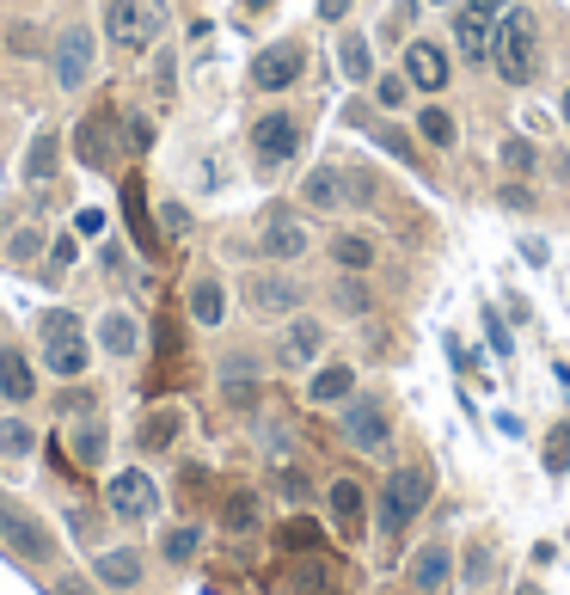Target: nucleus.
<instances>
[{
  "mask_svg": "<svg viewBox=\"0 0 570 595\" xmlns=\"http://www.w3.org/2000/svg\"><path fill=\"white\" fill-rule=\"evenodd\" d=\"M491 68L503 74V86H527L539 74V19L534 7H509L497 19V44H491Z\"/></svg>",
  "mask_w": 570,
  "mask_h": 595,
  "instance_id": "f257e3e1",
  "label": "nucleus"
},
{
  "mask_svg": "<svg viewBox=\"0 0 570 595\" xmlns=\"http://www.w3.org/2000/svg\"><path fill=\"white\" fill-rule=\"evenodd\" d=\"M430 503V472L423 467H399L393 479L381 486V503H374V522H381V540L386 547H399L405 528L417 522V510Z\"/></svg>",
  "mask_w": 570,
  "mask_h": 595,
  "instance_id": "f03ea898",
  "label": "nucleus"
},
{
  "mask_svg": "<svg viewBox=\"0 0 570 595\" xmlns=\"http://www.w3.org/2000/svg\"><path fill=\"white\" fill-rule=\"evenodd\" d=\"M166 0H110L105 7V37L117 49H154L166 37Z\"/></svg>",
  "mask_w": 570,
  "mask_h": 595,
  "instance_id": "7ed1b4c3",
  "label": "nucleus"
},
{
  "mask_svg": "<svg viewBox=\"0 0 570 595\" xmlns=\"http://www.w3.org/2000/svg\"><path fill=\"white\" fill-rule=\"evenodd\" d=\"M0 547H13L25 564H49L56 552H62L56 547V534H49V522L32 516V510H25L19 498H7V491H0Z\"/></svg>",
  "mask_w": 570,
  "mask_h": 595,
  "instance_id": "20e7f679",
  "label": "nucleus"
},
{
  "mask_svg": "<svg viewBox=\"0 0 570 595\" xmlns=\"http://www.w3.org/2000/svg\"><path fill=\"white\" fill-rule=\"evenodd\" d=\"M344 442H350L356 455H386V442H393V411H386L381 393L344 399Z\"/></svg>",
  "mask_w": 570,
  "mask_h": 595,
  "instance_id": "39448f33",
  "label": "nucleus"
},
{
  "mask_svg": "<svg viewBox=\"0 0 570 595\" xmlns=\"http://www.w3.org/2000/svg\"><path fill=\"white\" fill-rule=\"evenodd\" d=\"M44 362L49 375H86V362H93V350H86V338H80V319L68 314V307H56V314H44Z\"/></svg>",
  "mask_w": 570,
  "mask_h": 595,
  "instance_id": "423d86ee",
  "label": "nucleus"
},
{
  "mask_svg": "<svg viewBox=\"0 0 570 595\" xmlns=\"http://www.w3.org/2000/svg\"><path fill=\"white\" fill-rule=\"evenodd\" d=\"M301 74H307V44H301V37H282V44L258 49V56H252V68H246L252 93H289Z\"/></svg>",
  "mask_w": 570,
  "mask_h": 595,
  "instance_id": "0eeeda50",
  "label": "nucleus"
},
{
  "mask_svg": "<svg viewBox=\"0 0 570 595\" xmlns=\"http://www.w3.org/2000/svg\"><path fill=\"white\" fill-rule=\"evenodd\" d=\"M252 154H258L264 173H277L301 154V117L294 110H264L258 124H252Z\"/></svg>",
  "mask_w": 570,
  "mask_h": 595,
  "instance_id": "6e6552de",
  "label": "nucleus"
},
{
  "mask_svg": "<svg viewBox=\"0 0 570 595\" xmlns=\"http://www.w3.org/2000/svg\"><path fill=\"white\" fill-rule=\"evenodd\" d=\"M399 56H405L399 74L411 80V93H442L447 80H454V56H447L435 37H405Z\"/></svg>",
  "mask_w": 570,
  "mask_h": 595,
  "instance_id": "1a4fd4ad",
  "label": "nucleus"
},
{
  "mask_svg": "<svg viewBox=\"0 0 570 595\" xmlns=\"http://www.w3.org/2000/svg\"><path fill=\"white\" fill-rule=\"evenodd\" d=\"M93 49H98V37H93V25H68L62 37H56V86L62 93H80L86 80H93Z\"/></svg>",
  "mask_w": 570,
  "mask_h": 595,
  "instance_id": "9d476101",
  "label": "nucleus"
},
{
  "mask_svg": "<svg viewBox=\"0 0 570 595\" xmlns=\"http://www.w3.org/2000/svg\"><path fill=\"white\" fill-rule=\"evenodd\" d=\"M307 221L294 215V209H270L258 228V252L270 258V265H294V258H307Z\"/></svg>",
  "mask_w": 570,
  "mask_h": 595,
  "instance_id": "9b49d317",
  "label": "nucleus"
},
{
  "mask_svg": "<svg viewBox=\"0 0 570 595\" xmlns=\"http://www.w3.org/2000/svg\"><path fill=\"white\" fill-rule=\"evenodd\" d=\"M74 154H80V166H93V173H105L110 160L124 154V148H117V110H86V117H80Z\"/></svg>",
  "mask_w": 570,
  "mask_h": 595,
  "instance_id": "f8f14e48",
  "label": "nucleus"
},
{
  "mask_svg": "<svg viewBox=\"0 0 570 595\" xmlns=\"http://www.w3.org/2000/svg\"><path fill=\"white\" fill-rule=\"evenodd\" d=\"M105 498H110V516H124V522H148V516L160 510V486H154V479H148L141 467L117 472Z\"/></svg>",
  "mask_w": 570,
  "mask_h": 595,
  "instance_id": "ddd939ff",
  "label": "nucleus"
},
{
  "mask_svg": "<svg viewBox=\"0 0 570 595\" xmlns=\"http://www.w3.org/2000/svg\"><path fill=\"white\" fill-rule=\"evenodd\" d=\"M246 301H252V314H264V319H289L301 307V282L282 277V270H258V277H246Z\"/></svg>",
  "mask_w": 570,
  "mask_h": 595,
  "instance_id": "4468645a",
  "label": "nucleus"
},
{
  "mask_svg": "<svg viewBox=\"0 0 570 595\" xmlns=\"http://www.w3.org/2000/svg\"><path fill=\"white\" fill-rule=\"evenodd\" d=\"M411 595H442L447 583H454V547L447 540H423V547L411 552Z\"/></svg>",
  "mask_w": 570,
  "mask_h": 595,
  "instance_id": "2eb2a0df",
  "label": "nucleus"
},
{
  "mask_svg": "<svg viewBox=\"0 0 570 595\" xmlns=\"http://www.w3.org/2000/svg\"><path fill=\"white\" fill-rule=\"evenodd\" d=\"M319 350H325V326L313 314H294L289 331H282V345H277V362L282 369H313Z\"/></svg>",
  "mask_w": 570,
  "mask_h": 595,
  "instance_id": "dca6fc26",
  "label": "nucleus"
},
{
  "mask_svg": "<svg viewBox=\"0 0 570 595\" xmlns=\"http://www.w3.org/2000/svg\"><path fill=\"white\" fill-rule=\"evenodd\" d=\"M301 209H313V215H338V209H350L344 166H313V173L301 178Z\"/></svg>",
  "mask_w": 570,
  "mask_h": 595,
  "instance_id": "f3484780",
  "label": "nucleus"
},
{
  "mask_svg": "<svg viewBox=\"0 0 570 595\" xmlns=\"http://www.w3.org/2000/svg\"><path fill=\"white\" fill-rule=\"evenodd\" d=\"M491 44H497V19H485V13H466V7H454V49L466 56V68L491 62Z\"/></svg>",
  "mask_w": 570,
  "mask_h": 595,
  "instance_id": "a211bd4d",
  "label": "nucleus"
},
{
  "mask_svg": "<svg viewBox=\"0 0 570 595\" xmlns=\"http://www.w3.org/2000/svg\"><path fill=\"white\" fill-rule=\"evenodd\" d=\"M325 503H331V522H338L344 540H362V522H369V491L356 486V479H331Z\"/></svg>",
  "mask_w": 570,
  "mask_h": 595,
  "instance_id": "6ab92c4d",
  "label": "nucleus"
},
{
  "mask_svg": "<svg viewBox=\"0 0 570 595\" xmlns=\"http://www.w3.org/2000/svg\"><path fill=\"white\" fill-rule=\"evenodd\" d=\"M344 399H356V369L350 362H325V369H313L307 406H344Z\"/></svg>",
  "mask_w": 570,
  "mask_h": 595,
  "instance_id": "aec40b11",
  "label": "nucleus"
},
{
  "mask_svg": "<svg viewBox=\"0 0 570 595\" xmlns=\"http://www.w3.org/2000/svg\"><path fill=\"white\" fill-rule=\"evenodd\" d=\"M93 571H98V583H105V590H136V583L148 578V564H141L136 547H110V552H98Z\"/></svg>",
  "mask_w": 570,
  "mask_h": 595,
  "instance_id": "412c9836",
  "label": "nucleus"
},
{
  "mask_svg": "<svg viewBox=\"0 0 570 595\" xmlns=\"http://www.w3.org/2000/svg\"><path fill=\"white\" fill-rule=\"evenodd\" d=\"M0 399H13V406L37 399V375H32V362L19 357V350H0Z\"/></svg>",
  "mask_w": 570,
  "mask_h": 595,
  "instance_id": "4be33fe9",
  "label": "nucleus"
},
{
  "mask_svg": "<svg viewBox=\"0 0 570 595\" xmlns=\"http://www.w3.org/2000/svg\"><path fill=\"white\" fill-rule=\"evenodd\" d=\"M178 430H185V411L178 406L148 411V418H141V448H148V455H166L172 442H178Z\"/></svg>",
  "mask_w": 570,
  "mask_h": 595,
  "instance_id": "5701e85b",
  "label": "nucleus"
},
{
  "mask_svg": "<svg viewBox=\"0 0 570 595\" xmlns=\"http://www.w3.org/2000/svg\"><path fill=\"white\" fill-rule=\"evenodd\" d=\"M374 258H381V246H374L369 234H338V240H331V265L350 270V277H369Z\"/></svg>",
  "mask_w": 570,
  "mask_h": 595,
  "instance_id": "b1692460",
  "label": "nucleus"
},
{
  "mask_svg": "<svg viewBox=\"0 0 570 595\" xmlns=\"http://www.w3.org/2000/svg\"><path fill=\"white\" fill-rule=\"evenodd\" d=\"M190 319H197V326H221V319H228V289H221V277L190 282Z\"/></svg>",
  "mask_w": 570,
  "mask_h": 595,
  "instance_id": "393cba45",
  "label": "nucleus"
},
{
  "mask_svg": "<svg viewBox=\"0 0 570 595\" xmlns=\"http://www.w3.org/2000/svg\"><path fill=\"white\" fill-rule=\"evenodd\" d=\"M338 68H344V80H374V44H369V32H344L338 37Z\"/></svg>",
  "mask_w": 570,
  "mask_h": 595,
  "instance_id": "a878e982",
  "label": "nucleus"
},
{
  "mask_svg": "<svg viewBox=\"0 0 570 595\" xmlns=\"http://www.w3.org/2000/svg\"><path fill=\"white\" fill-rule=\"evenodd\" d=\"M124 209H129V228H136V246L154 258L160 234H154V221H148V190H141V178H124Z\"/></svg>",
  "mask_w": 570,
  "mask_h": 595,
  "instance_id": "bb28decb",
  "label": "nucleus"
},
{
  "mask_svg": "<svg viewBox=\"0 0 570 595\" xmlns=\"http://www.w3.org/2000/svg\"><path fill=\"white\" fill-rule=\"evenodd\" d=\"M338 590V571L325 559H294V571H289V595H331Z\"/></svg>",
  "mask_w": 570,
  "mask_h": 595,
  "instance_id": "cd10ccee",
  "label": "nucleus"
},
{
  "mask_svg": "<svg viewBox=\"0 0 570 595\" xmlns=\"http://www.w3.org/2000/svg\"><path fill=\"white\" fill-rule=\"evenodd\" d=\"M56 160H62V136H56V129H37L32 154H25V185H44V178L56 173Z\"/></svg>",
  "mask_w": 570,
  "mask_h": 595,
  "instance_id": "c85d7f7f",
  "label": "nucleus"
},
{
  "mask_svg": "<svg viewBox=\"0 0 570 595\" xmlns=\"http://www.w3.org/2000/svg\"><path fill=\"white\" fill-rule=\"evenodd\" d=\"M331 307H338L344 319H362L374 307V289H369V277H350V270H344L338 282H331Z\"/></svg>",
  "mask_w": 570,
  "mask_h": 595,
  "instance_id": "c756f323",
  "label": "nucleus"
},
{
  "mask_svg": "<svg viewBox=\"0 0 570 595\" xmlns=\"http://www.w3.org/2000/svg\"><path fill=\"white\" fill-rule=\"evenodd\" d=\"M98 345H105L110 357H136L141 350V326L129 314H105L98 319Z\"/></svg>",
  "mask_w": 570,
  "mask_h": 595,
  "instance_id": "7c9ffc66",
  "label": "nucleus"
},
{
  "mask_svg": "<svg viewBox=\"0 0 570 595\" xmlns=\"http://www.w3.org/2000/svg\"><path fill=\"white\" fill-rule=\"evenodd\" d=\"M68 448H74L80 467H98V460H105V418H98V411H86V418L74 423V442H68Z\"/></svg>",
  "mask_w": 570,
  "mask_h": 595,
  "instance_id": "2f4dec72",
  "label": "nucleus"
},
{
  "mask_svg": "<svg viewBox=\"0 0 570 595\" xmlns=\"http://www.w3.org/2000/svg\"><path fill=\"white\" fill-rule=\"evenodd\" d=\"M417 136L430 141V148H454V141H461V124H454V117H447L442 105H417Z\"/></svg>",
  "mask_w": 570,
  "mask_h": 595,
  "instance_id": "473e14b6",
  "label": "nucleus"
},
{
  "mask_svg": "<svg viewBox=\"0 0 570 595\" xmlns=\"http://www.w3.org/2000/svg\"><path fill=\"white\" fill-rule=\"evenodd\" d=\"M362 129H369V141H374V148H386V154H393V160H405V166H411V160H417V141L405 136L399 124H362Z\"/></svg>",
  "mask_w": 570,
  "mask_h": 595,
  "instance_id": "72a5a7b5",
  "label": "nucleus"
},
{
  "mask_svg": "<svg viewBox=\"0 0 570 595\" xmlns=\"http://www.w3.org/2000/svg\"><path fill=\"white\" fill-rule=\"evenodd\" d=\"M497 160H503V173L527 178V173H534V166H539V148H534V141H527V136H509V141H503V154H497Z\"/></svg>",
  "mask_w": 570,
  "mask_h": 595,
  "instance_id": "f704fd0d",
  "label": "nucleus"
},
{
  "mask_svg": "<svg viewBox=\"0 0 570 595\" xmlns=\"http://www.w3.org/2000/svg\"><path fill=\"white\" fill-rule=\"evenodd\" d=\"M221 522H228L233 534H252L258 528V498H252V491H233L228 510H221Z\"/></svg>",
  "mask_w": 570,
  "mask_h": 595,
  "instance_id": "c9c22d12",
  "label": "nucleus"
},
{
  "mask_svg": "<svg viewBox=\"0 0 570 595\" xmlns=\"http://www.w3.org/2000/svg\"><path fill=\"white\" fill-rule=\"evenodd\" d=\"M374 105L381 110H405L411 105V80L405 74H374Z\"/></svg>",
  "mask_w": 570,
  "mask_h": 595,
  "instance_id": "e433bc0d",
  "label": "nucleus"
},
{
  "mask_svg": "<svg viewBox=\"0 0 570 595\" xmlns=\"http://www.w3.org/2000/svg\"><path fill=\"white\" fill-rule=\"evenodd\" d=\"M32 423H19V418H0V455L19 460V455H32Z\"/></svg>",
  "mask_w": 570,
  "mask_h": 595,
  "instance_id": "4c0bfd02",
  "label": "nucleus"
},
{
  "mask_svg": "<svg viewBox=\"0 0 570 595\" xmlns=\"http://www.w3.org/2000/svg\"><path fill=\"white\" fill-rule=\"evenodd\" d=\"M154 148V124L141 117V110H129L124 117V154H148Z\"/></svg>",
  "mask_w": 570,
  "mask_h": 595,
  "instance_id": "58836bf2",
  "label": "nucleus"
},
{
  "mask_svg": "<svg viewBox=\"0 0 570 595\" xmlns=\"http://www.w3.org/2000/svg\"><path fill=\"white\" fill-rule=\"evenodd\" d=\"M491 564H497V552H491V540H473V547H466V583H485L491 578Z\"/></svg>",
  "mask_w": 570,
  "mask_h": 595,
  "instance_id": "ea45409f",
  "label": "nucleus"
},
{
  "mask_svg": "<svg viewBox=\"0 0 570 595\" xmlns=\"http://www.w3.org/2000/svg\"><path fill=\"white\" fill-rule=\"evenodd\" d=\"M197 547H202L197 528H172V534H166V559H172V564H190V559H197Z\"/></svg>",
  "mask_w": 570,
  "mask_h": 595,
  "instance_id": "a19ab883",
  "label": "nucleus"
},
{
  "mask_svg": "<svg viewBox=\"0 0 570 595\" xmlns=\"http://www.w3.org/2000/svg\"><path fill=\"white\" fill-rule=\"evenodd\" d=\"M485 338H491V350H497V357H515V338H509L503 314H497L491 301H485Z\"/></svg>",
  "mask_w": 570,
  "mask_h": 595,
  "instance_id": "79ce46f5",
  "label": "nucleus"
},
{
  "mask_svg": "<svg viewBox=\"0 0 570 595\" xmlns=\"http://www.w3.org/2000/svg\"><path fill=\"white\" fill-rule=\"evenodd\" d=\"M344 190H350V209H369L374 203V178L362 166H344Z\"/></svg>",
  "mask_w": 570,
  "mask_h": 595,
  "instance_id": "37998d69",
  "label": "nucleus"
},
{
  "mask_svg": "<svg viewBox=\"0 0 570 595\" xmlns=\"http://www.w3.org/2000/svg\"><path fill=\"white\" fill-rule=\"evenodd\" d=\"M570 467V423H558L552 442H546V472H565Z\"/></svg>",
  "mask_w": 570,
  "mask_h": 595,
  "instance_id": "c03bdc74",
  "label": "nucleus"
},
{
  "mask_svg": "<svg viewBox=\"0 0 570 595\" xmlns=\"http://www.w3.org/2000/svg\"><path fill=\"white\" fill-rule=\"evenodd\" d=\"M7 252H13L19 265H32L37 252H44V234H37V228H19V234H13V246H7Z\"/></svg>",
  "mask_w": 570,
  "mask_h": 595,
  "instance_id": "a18cd8bd",
  "label": "nucleus"
},
{
  "mask_svg": "<svg viewBox=\"0 0 570 595\" xmlns=\"http://www.w3.org/2000/svg\"><path fill=\"white\" fill-rule=\"evenodd\" d=\"M417 19V0H393V19H386V37H405V25Z\"/></svg>",
  "mask_w": 570,
  "mask_h": 595,
  "instance_id": "49530a36",
  "label": "nucleus"
},
{
  "mask_svg": "<svg viewBox=\"0 0 570 595\" xmlns=\"http://www.w3.org/2000/svg\"><path fill=\"white\" fill-rule=\"evenodd\" d=\"M282 540H289L294 552H307L313 540H319V528H313V522H289V528H282Z\"/></svg>",
  "mask_w": 570,
  "mask_h": 595,
  "instance_id": "de8ad7c7",
  "label": "nucleus"
},
{
  "mask_svg": "<svg viewBox=\"0 0 570 595\" xmlns=\"http://www.w3.org/2000/svg\"><path fill=\"white\" fill-rule=\"evenodd\" d=\"M160 221H166V234H190V209L185 203H160Z\"/></svg>",
  "mask_w": 570,
  "mask_h": 595,
  "instance_id": "09e8293b",
  "label": "nucleus"
},
{
  "mask_svg": "<svg viewBox=\"0 0 570 595\" xmlns=\"http://www.w3.org/2000/svg\"><path fill=\"white\" fill-rule=\"evenodd\" d=\"M13 49L19 56H44V37H37L32 25H13Z\"/></svg>",
  "mask_w": 570,
  "mask_h": 595,
  "instance_id": "8fccbe9b",
  "label": "nucleus"
},
{
  "mask_svg": "<svg viewBox=\"0 0 570 595\" xmlns=\"http://www.w3.org/2000/svg\"><path fill=\"white\" fill-rule=\"evenodd\" d=\"M466 13H485V19H503L509 7H522V0H461Z\"/></svg>",
  "mask_w": 570,
  "mask_h": 595,
  "instance_id": "3c124183",
  "label": "nucleus"
},
{
  "mask_svg": "<svg viewBox=\"0 0 570 595\" xmlns=\"http://www.w3.org/2000/svg\"><path fill=\"white\" fill-rule=\"evenodd\" d=\"M350 7H356V0H319V19H325V25H344Z\"/></svg>",
  "mask_w": 570,
  "mask_h": 595,
  "instance_id": "603ef678",
  "label": "nucleus"
},
{
  "mask_svg": "<svg viewBox=\"0 0 570 595\" xmlns=\"http://www.w3.org/2000/svg\"><path fill=\"white\" fill-rule=\"evenodd\" d=\"M503 203H509V209H534V190H527V185H515V178H509V185H503Z\"/></svg>",
  "mask_w": 570,
  "mask_h": 595,
  "instance_id": "864d4df0",
  "label": "nucleus"
},
{
  "mask_svg": "<svg viewBox=\"0 0 570 595\" xmlns=\"http://www.w3.org/2000/svg\"><path fill=\"white\" fill-rule=\"evenodd\" d=\"M522 258H527V265H552V252H546V240H522Z\"/></svg>",
  "mask_w": 570,
  "mask_h": 595,
  "instance_id": "5fc2aeb1",
  "label": "nucleus"
},
{
  "mask_svg": "<svg viewBox=\"0 0 570 595\" xmlns=\"http://www.w3.org/2000/svg\"><path fill=\"white\" fill-rule=\"evenodd\" d=\"M80 234H105V215L98 209H80Z\"/></svg>",
  "mask_w": 570,
  "mask_h": 595,
  "instance_id": "6e6d98bb",
  "label": "nucleus"
},
{
  "mask_svg": "<svg viewBox=\"0 0 570 595\" xmlns=\"http://www.w3.org/2000/svg\"><path fill=\"white\" fill-rule=\"evenodd\" d=\"M74 258H80V252H74V240H56V270H68Z\"/></svg>",
  "mask_w": 570,
  "mask_h": 595,
  "instance_id": "4d7b16f0",
  "label": "nucleus"
},
{
  "mask_svg": "<svg viewBox=\"0 0 570 595\" xmlns=\"http://www.w3.org/2000/svg\"><path fill=\"white\" fill-rule=\"evenodd\" d=\"M56 595H86V590H80V578H62L56 583Z\"/></svg>",
  "mask_w": 570,
  "mask_h": 595,
  "instance_id": "13d9d810",
  "label": "nucleus"
},
{
  "mask_svg": "<svg viewBox=\"0 0 570 595\" xmlns=\"http://www.w3.org/2000/svg\"><path fill=\"white\" fill-rule=\"evenodd\" d=\"M558 117H565V129H570V86H565V98H558Z\"/></svg>",
  "mask_w": 570,
  "mask_h": 595,
  "instance_id": "bf43d9fd",
  "label": "nucleus"
},
{
  "mask_svg": "<svg viewBox=\"0 0 570 595\" xmlns=\"http://www.w3.org/2000/svg\"><path fill=\"white\" fill-rule=\"evenodd\" d=\"M515 595H546V590H539V583H515Z\"/></svg>",
  "mask_w": 570,
  "mask_h": 595,
  "instance_id": "052dcab7",
  "label": "nucleus"
}]
</instances>
